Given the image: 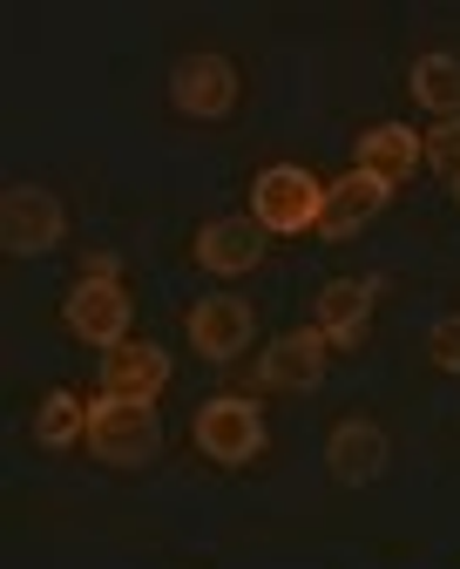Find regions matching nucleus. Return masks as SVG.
<instances>
[{
	"label": "nucleus",
	"instance_id": "nucleus-1",
	"mask_svg": "<svg viewBox=\"0 0 460 569\" xmlns=\"http://www.w3.org/2000/svg\"><path fill=\"white\" fill-rule=\"evenodd\" d=\"M82 441L102 468H149L163 448V420L142 400H109L102 393V400H89V435Z\"/></svg>",
	"mask_w": 460,
	"mask_h": 569
},
{
	"label": "nucleus",
	"instance_id": "nucleus-2",
	"mask_svg": "<svg viewBox=\"0 0 460 569\" xmlns=\"http://www.w3.org/2000/svg\"><path fill=\"white\" fill-rule=\"evenodd\" d=\"M197 455L203 461H217V468H244V461H258L264 455V413H258V400H244V393H210L203 407H197Z\"/></svg>",
	"mask_w": 460,
	"mask_h": 569
},
{
	"label": "nucleus",
	"instance_id": "nucleus-3",
	"mask_svg": "<svg viewBox=\"0 0 460 569\" xmlns=\"http://www.w3.org/2000/svg\"><path fill=\"white\" fill-rule=\"evenodd\" d=\"M319 210H326V183L298 163H271L251 183V218L271 238H298V231H319Z\"/></svg>",
	"mask_w": 460,
	"mask_h": 569
},
{
	"label": "nucleus",
	"instance_id": "nucleus-4",
	"mask_svg": "<svg viewBox=\"0 0 460 569\" xmlns=\"http://www.w3.org/2000/svg\"><path fill=\"white\" fill-rule=\"evenodd\" d=\"M129 319H136V306L116 278H74L68 299H61V326L82 346H102V352L129 346Z\"/></svg>",
	"mask_w": 460,
	"mask_h": 569
},
{
	"label": "nucleus",
	"instance_id": "nucleus-5",
	"mask_svg": "<svg viewBox=\"0 0 460 569\" xmlns=\"http://www.w3.org/2000/svg\"><path fill=\"white\" fill-rule=\"evenodd\" d=\"M68 218H61V197L41 183H14L0 197V251L8 258H48L61 244Z\"/></svg>",
	"mask_w": 460,
	"mask_h": 569
},
{
	"label": "nucleus",
	"instance_id": "nucleus-6",
	"mask_svg": "<svg viewBox=\"0 0 460 569\" xmlns=\"http://www.w3.org/2000/svg\"><path fill=\"white\" fill-rule=\"evenodd\" d=\"M258 339V312L238 299V292H210L190 306V352L210 367H230V360H244V346Z\"/></svg>",
	"mask_w": 460,
	"mask_h": 569
},
{
	"label": "nucleus",
	"instance_id": "nucleus-7",
	"mask_svg": "<svg viewBox=\"0 0 460 569\" xmlns=\"http://www.w3.org/2000/svg\"><path fill=\"white\" fill-rule=\"evenodd\" d=\"M326 332L319 326H298V332H278L264 352H258V387L264 393H312L319 380H326Z\"/></svg>",
	"mask_w": 460,
	"mask_h": 569
},
{
	"label": "nucleus",
	"instance_id": "nucleus-8",
	"mask_svg": "<svg viewBox=\"0 0 460 569\" xmlns=\"http://www.w3.org/2000/svg\"><path fill=\"white\" fill-rule=\"evenodd\" d=\"M170 102H177V116H190V122L230 116V109H238V68H230L223 54H183V61L170 68Z\"/></svg>",
	"mask_w": 460,
	"mask_h": 569
},
{
	"label": "nucleus",
	"instance_id": "nucleus-9",
	"mask_svg": "<svg viewBox=\"0 0 460 569\" xmlns=\"http://www.w3.org/2000/svg\"><path fill=\"white\" fill-rule=\"evenodd\" d=\"M393 203V183H379L372 170H346L339 183H326V210H319V238H332V244H346V238H359L379 210Z\"/></svg>",
	"mask_w": 460,
	"mask_h": 569
},
{
	"label": "nucleus",
	"instance_id": "nucleus-10",
	"mask_svg": "<svg viewBox=\"0 0 460 569\" xmlns=\"http://www.w3.org/2000/svg\"><path fill=\"white\" fill-rule=\"evenodd\" d=\"M170 387V352L157 339H129L116 352H102V393L109 400H142L157 407V393Z\"/></svg>",
	"mask_w": 460,
	"mask_h": 569
},
{
	"label": "nucleus",
	"instance_id": "nucleus-11",
	"mask_svg": "<svg viewBox=\"0 0 460 569\" xmlns=\"http://www.w3.org/2000/svg\"><path fill=\"white\" fill-rule=\"evenodd\" d=\"M264 244H271V231L258 218H210L197 231V264L217 271V278H244V271L264 264Z\"/></svg>",
	"mask_w": 460,
	"mask_h": 569
},
{
	"label": "nucleus",
	"instance_id": "nucleus-12",
	"mask_svg": "<svg viewBox=\"0 0 460 569\" xmlns=\"http://www.w3.org/2000/svg\"><path fill=\"white\" fill-rule=\"evenodd\" d=\"M372 299H379V278H332L319 292V332L332 352H352L372 326Z\"/></svg>",
	"mask_w": 460,
	"mask_h": 569
},
{
	"label": "nucleus",
	"instance_id": "nucleus-13",
	"mask_svg": "<svg viewBox=\"0 0 460 569\" xmlns=\"http://www.w3.org/2000/svg\"><path fill=\"white\" fill-rule=\"evenodd\" d=\"M387 435L366 420V413H352V420H339L332 427V441H326V468L346 481V488H366V481H379L387 475Z\"/></svg>",
	"mask_w": 460,
	"mask_h": 569
},
{
	"label": "nucleus",
	"instance_id": "nucleus-14",
	"mask_svg": "<svg viewBox=\"0 0 460 569\" xmlns=\"http://www.w3.org/2000/svg\"><path fill=\"white\" fill-rule=\"evenodd\" d=\"M427 163V142H420V129H407V122H372L366 136H359V170H372L379 183H407L413 170Z\"/></svg>",
	"mask_w": 460,
	"mask_h": 569
},
{
	"label": "nucleus",
	"instance_id": "nucleus-15",
	"mask_svg": "<svg viewBox=\"0 0 460 569\" xmlns=\"http://www.w3.org/2000/svg\"><path fill=\"white\" fill-rule=\"evenodd\" d=\"M407 89H413V102L433 109L440 122L460 116V54H440V48L420 54V61H413V76H407Z\"/></svg>",
	"mask_w": 460,
	"mask_h": 569
},
{
	"label": "nucleus",
	"instance_id": "nucleus-16",
	"mask_svg": "<svg viewBox=\"0 0 460 569\" xmlns=\"http://www.w3.org/2000/svg\"><path fill=\"white\" fill-rule=\"evenodd\" d=\"M82 435H89V407L74 400L68 387H54V393L41 400V413H34V441H41L48 455H61V448H74Z\"/></svg>",
	"mask_w": 460,
	"mask_h": 569
},
{
	"label": "nucleus",
	"instance_id": "nucleus-17",
	"mask_svg": "<svg viewBox=\"0 0 460 569\" xmlns=\"http://www.w3.org/2000/svg\"><path fill=\"white\" fill-rule=\"evenodd\" d=\"M420 142H427V170H440V177H460V116L433 122Z\"/></svg>",
	"mask_w": 460,
	"mask_h": 569
},
{
	"label": "nucleus",
	"instance_id": "nucleus-18",
	"mask_svg": "<svg viewBox=\"0 0 460 569\" xmlns=\"http://www.w3.org/2000/svg\"><path fill=\"white\" fill-rule=\"evenodd\" d=\"M427 360H433L440 373H460V312L433 319V332H427Z\"/></svg>",
	"mask_w": 460,
	"mask_h": 569
},
{
	"label": "nucleus",
	"instance_id": "nucleus-19",
	"mask_svg": "<svg viewBox=\"0 0 460 569\" xmlns=\"http://www.w3.org/2000/svg\"><path fill=\"white\" fill-rule=\"evenodd\" d=\"M82 278H116V251H96V258L82 264Z\"/></svg>",
	"mask_w": 460,
	"mask_h": 569
},
{
	"label": "nucleus",
	"instance_id": "nucleus-20",
	"mask_svg": "<svg viewBox=\"0 0 460 569\" xmlns=\"http://www.w3.org/2000/svg\"><path fill=\"white\" fill-rule=\"evenodd\" d=\"M453 203H460V177H453Z\"/></svg>",
	"mask_w": 460,
	"mask_h": 569
}]
</instances>
